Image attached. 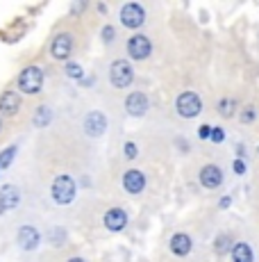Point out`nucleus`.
Wrapping results in <instances>:
<instances>
[{
    "instance_id": "obj_31",
    "label": "nucleus",
    "mask_w": 259,
    "mask_h": 262,
    "mask_svg": "<svg viewBox=\"0 0 259 262\" xmlns=\"http://www.w3.org/2000/svg\"><path fill=\"white\" fill-rule=\"evenodd\" d=\"M68 262H84L82 258H73V260H68Z\"/></svg>"
},
{
    "instance_id": "obj_18",
    "label": "nucleus",
    "mask_w": 259,
    "mask_h": 262,
    "mask_svg": "<svg viewBox=\"0 0 259 262\" xmlns=\"http://www.w3.org/2000/svg\"><path fill=\"white\" fill-rule=\"evenodd\" d=\"M50 119H53V112L46 105L37 107V114H34V125H37V128H46V125L50 123Z\"/></svg>"
},
{
    "instance_id": "obj_16",
    "label": "nucleus",
    "mask_w": 259,
    "mask_h": 262,
    "mask_svg": "<svg viewBox=\"0 0 259 262\" xmlns=\"http://www.w3.org/2000/svg\"><path fill=\"white\" fill-rule=\"evenodd\" d=\"M171 251H173L175 255H180V258L189 255V251H191V237H189L187 233L173 235V239H171Z\"/></svg>"
},
{
    "instance_id": "obj_14",
    "label": "nucleus",
    "mask_w": 259,
    "mask_h": 262,
    "mask_svg": "<svg viewBox=\"0 0 259 262\" xmlns=\"http://www.w3.org/2000/svg\"><path fill=\"white\" fill-rule=\"evenodd\" d=\"M18 205V189L14 187V185H5L3 189H0V214L5 212V210H12Z\"/></svg>"
},
{
    "instance_id": "obj_19",
    "label": "nucleus",
    "mask_w": 259,
    "mask_h": 262,
    "mask_svg": "<svg viewBox=\"0 0 259 262\" xmlns=\"http://www.w3.org/2000/svg\"><path fill=\"white\" fill-rule=\"evenodd\" d=\"M232 237L230 235H218L216 237V244H214V249H216V253L218 255H225L227 251H232Z\"/></svg>"
},
{
    "instance_id": "obj_9",
    "label": "nucleus",
    "mask_w": 259,
    "mask_h": 262,
    "mask_svg": "<svg viewBox=\"0 0 259 262\" xmlns=\"http://www.w3.org/2000/svg\"><path fill=\"white\" fill-rule=\"evenodd\" d=\"M123 187H125L127 194H141L143 187H146V176L139 169H130L123 176Z\"/></svg>"
},
{
    "instance_id": "obj_4",
    "label": "nucleus",
    "mask_w": 259,
    "mask_h": 262,
    "mask_svg": "<svg viewBox=\"0 0 259 262\" xmlns=\"http://www.w3.org/2000/svg\"><path fill=\"white\" fill-rule=\"evenodd\" d=\"M109 80H112V84L116 89L130 87L134 80V71H132V67H130V62H125V59H116V62L109 67Z\"/></svg>"
},
{
    "instance_id": "obj_5",
    "label": "nucleus",
    "mask_w": 259,
    "mask_h": 262,
    "mask_svg": "<svg viewBox=\"0 0 259 262\" xmlns=\"http://www.w3.org/2000/svg\"><path fill=\"white\" fill-rule=\"evenodd\" d=\"M143 21H146V12H143V7L139 3H127L125 7L121 9V23L125 25V28H130V30L141 28Z\"/></svg>"
},
{
    "instance_id": "obj_24",
    "label": "nucleus",
    "mask_w": 259,
    "mask_h": 262,
    "mask_svg": "<svg viewBox=\"0 0 259 262\" xmlns=\"http://www.w3.org/2000/svg\"><path fill=\"white\" fill-rule=\"evenodd\" d=\"M137 155H139L137 144H134V142H125V158H127V160H134Z\"/></svg>"
},
{
    "instance_id": "obj_23",
    "label": "nucleus",
    "mask_w": 259,
    "mask_h": 262,
    "mask_svg": "<svg viewBox=\"0 0 259 262\" xmlns=\"http://www.w3.org/2000/svg\"><path fill=\"white\" fill-rule=\"evenodd\" d=\"M255 117H257V110L252 107V105H248V107L241 112V121H243V123H252Z\"/></svg>"
},
{
    "instance_id": "obj_29",
    "label": "nucleus",
    "mask_w": 259,
    "mask_h": 262,
    "mask_svg": "<svg viewBox=\"0 0 259 262\" xmlns=\"http://www.w3.org/2000/svg\"><path fill=\"white\" fill-rule=\"evenodd\" d=\"M227 205H230V199H227V196H223V199H221V208H227Z\"/></svg>"
},
{
    "instance_id": "obj_21",
    "label": "nucleus",
    "mask_w": 259,
    "mask_h": 262,
    "mask_svg": "<svg viewBox=\"0 0 259 262\" xmlns=\"http://www.w3.org/2000/svg\"><path fill=\"white\" fill-rule=\"evenodd\" d=\"M14 155H16V146H9V148H5L3 153H0V169H7L9 164H12Z\"/></svg>"
},
{
    "instance_id": "obj_26",
    "label": "nucleus",
    "mask_w": 259,
    "mask_h": 262,
    "mask_svg": "<svg viewBox=\"0 0 259 262\" xmlns=\"http://www.w3.org/2000/svg\"><path fill=\"white\" fill-rule=\"evenodd\" d=\"M212 128H214V125H200V130H198V137H200V139H209V137H212Z\"/></svg>"
},
{
    "instance_id": "obj_3",
    "label": "nucleus",
    "mask_w": 259,
    "mask_h": 262,
    "mask_svg": "<svg viewBox=\"0 0 259 262\" xmlns=\"http://www.w3.org/2000/svg\"><path fill=\"white\" fill-rule=\"evenodd\" d=\"M175 110L177 114L184 119H196L198 114L202 112V103H200V96L193 94V92H184L177 96L175 100Z\"/></svg>"
},
{
    "instance_id": "obj_12",
    "label": "nucleus",
    "mask_w": 259,
    "mask_h": 262,
    "mask_svg": "<svg viewBox=\"0 0 259 262\" xmlns=\"http://www.w3.org/2000/svg\"><path fill=\"white\" fill-rule=\"evenodd\" d=\"M223 183V171L214 164H207V167L200 169V185L205 189H216L218 185Z\"/></svg>"
},
{
    "instance_id": "obj_10",
    "label": "nucleus",
    "mask_w": 259,
    "mask_h": 262,
    "mask_svg": "<svg viewBox=\"0 0 259 262\" xmlns=\"http://www.w3.org/2000/svg\"><path fill=\"white\" fill-rule=\"evenodd\" d=\"M105 128H107V119H105L102 112L87 114V119H84V133H87L89 137H100L105 133Z\"/></svg>"
},
{
    "instance_id": "obj_25",
    "label": "nucleus",
    "mask_w": 259,
    "mask_h": 262,
    "mask_svg": "<svg viewBox=\"0 0 259 262\" xmlns=\"http://www.w3.org/2000/svg\"><path fill=\"white\" fill-rule=\"evenodd\" d=\"M209 139H212L214 144H221L223 139H225V133H223V128H212V137H209Z\"/></svg>"
},
{
    "instance_id": "obj_13",
    "label": "nucleus",
    "mask_w": 259,
    "mask_h": 262,
    "mask_svg": "<svg viewBox=\"0 0 259 262\" xmlns=\"http://www.w3.org/2000/svg\"><path fill=\"white\" fill-rule=\"evenodd\" d=\"M18 107H21V96H18V92H5L0 96V112L5 117H14L18 112Z\"/></svg>"
},
{
    "instance_id": "obj_30",
    "label": "nucleus",
    "mask_w": 259,
    "mask_h": 262,
    "mask_svg": "<svg viewBox=\"0 0 259 262\" xmlns=\"http://www.w3.org/2000/svg\"><path fill=\"white\" fill-rule=\"evenodd\" d=\"M84 9V3H80V5H75V7H73V12H82Z\"/></svg>"
},
{
    "instance_id": "obj_7",
    "label": "nucleus",
    "mask_w": 259,
    "mask_h": 262,
    "mask_svg": "<svg viewBox=\"0 0 259 262\" xmlns=\"http://www.w3.org/2000/svg\"><path fill=\"white\" fill-rule=\"evenodd\" d=\"M71 50H73V37L68 32H62L53 39L50 43V55L55 59H68L71 57Z\"/></svg>"
},
{
    "instance_id": "obj_32",
    "label": "nucleus",
    "mask_w": 259,
    "mask_h": 262,
    "mask_svg": "<svg viewBox=\"0 0 259 262\" xmlns=\"http://www.w3.org/2000/svg\"><path fill=\"white\" fill-rule=\"evenodd\" d=\"M0 128H3V125H0Z\"/></svg>"
},
{
    "instance_id": "obj_28",
    "label": "nucleus",
    "mask_w": 259,
    "mask_h": 262,
    "mask_svg": "<svg viewBox=\"0 0 259 262\" xmlns=\"http://www.w3.org/2000/svg\"><path fill=\"white\" fill-rule=\"evenodd\" d=\"M234 171H237L239 176L246 173V162H243V160H234Z\"/></svg>"
},
{
    "instance_id": "obj_8",
    "label": "nucleus",
    "mask_w": 259,
    "mask_h": 262,
    "mask_svg": "<svg viewBox=\"0 0 259 262\" xmlns=\"http://www.w3.org/2000/svg\"><path fill=\"white\" fill-rule=\"evenodd\" d=\"M105 228L112 230V233H118V230H123L127 226V212L121 208H112L105 212Z\"/></svg>"
},
{
    "instance_id": "obj_11",
    "label": "nucleus",
    "mask_w": 259,
    "mask_h": 262,
    "mask_svg": "<svg viewBox=\"0 0 259 262\" xmlns=\"http://www.w3.org/2000/svg\"><path fill=\"white\" fill-rule=\"evenodd\" d=\"M125 110L130 117H143L148 112V98L141 92H132L125 98Z\"/></svg>"
},
{
    "instance_id": "obj_22",
    "label": "nucleus",
    "mask_w": 259,
    "mask_h": 262,
    "mask_svg": "<svg viewBox=\"0 0 259 262\" xmlns=\"http://www.w3.org/2000/svg\"><path fill=\"white\" fill-rule=\"evenodd\" d=\"M82 67H80V64H66V75L68 78H73V80H80L82 78Z\"/></svg>"
},
{
    "instance_id": "obj_20",
    "label": "nucleus",
    "mask_w": 259,
    "mask_h": 262,
    "mask_svg": "<svg viewBox=\"0 0 259 262\" xmlns=\"http://www.w3.org/2000/svg\"><path fill=\"white\" fill-rule=\"evenodd\" d=\"M234 110H237V103H234L232 98H223L221 103H218V114H221V117H225V119L234 117Z\"/></svg>"
},
{
    "instance_id": "obj_15",
    "label": "nucleus",
    "mask_w": 259,
    "mask_h": 262,
    "mask_svg": "<svg viewBox=\"0 0 259 262\" xmlns=\"http://www.w3.org/2000/svg\"><path fill=\"white\" fill-rule=\"evenodd\" d=\"M37 244H39V233L32 226H23L18 230V246L25 251H32V249H37Z\"/></svg>"
},
{
    "instance_id": "obj_6",
    "label": "nucleus",
    "mask_w": 259,
    "mask_h": 262,
    "mask_svg": "<svg viewBox=\"0 0 259 262\" xmlns=\"http://www.w3.org/2000/svg\"><path fill=\"white\" fill-rule=\"evenodd\" d=\"M150 50H152V43L146 34H134V37H130L127 53L132 59H146L148 55H150Z\"/></svg>"
},
{
    "instance_id": "obj_1",
    "label": "nucleus",
    "mask_w": 259,
    "mask_h": 262,
    "mask_svg": "<svg viewBox=\"0 0 259 262\" xmlns=\"http://www.w3.org/2000/svg\"><path fill=\"white\" fill-rule=\"evenodd\" d=\"M50 196L57 205L73 203V199H75V180H73L71 176H57V178L53 180Z\"/></svg>"
},
{
    "instance_id": "obj_17",
    "label": "nucleus",
    "mask_w": 259,
    "mask_h": 262,
    "mask_svg": "<svg viewBox=\"0 0 259 262\" xmlns=\"http://www.w3.org/2000/svg\"><path fill=\"white\" fill-rule=\"evenodd\" d=\"M232 262H252V249L246 242H239L232 246Z\"/></svg>"
},
{
    "instance_id": "obj_2",
    "label": "nucleus",
    "mask_w": 259,
    "mask_h": 262,
    "mask_svg": "<svg viewBox=\"0 0 259 262\" xmlns=\"http://www.w3.org/2000/svg\"><path fill=\"white\" fill-rule=\"evenodd\" d=\"M43 87V71L39 67H28L18 75V89L23 94H39Z\"/></svg>"
},
{
    "instance_id": "obj_27",
    "label": "nucleus",
    "mask_w": 259,
    "mask_h": 262,
    "mask_svg": "<svg viewBox=\"0 0 259 262\" xmlns=\"http://www.w3.org/2000/svg\"><path fill=\"white\" fill-rule=\"evenodd\" d=\"M102 39H105V41H112V39H114V28H112V25H107V28H102Z\"/></svg>"
}]
</instances>
